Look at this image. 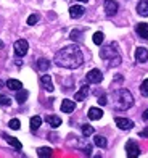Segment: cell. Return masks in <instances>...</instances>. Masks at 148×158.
Returning a JSON list of instances; mask_svg holds the SVG:
<instances>
[{
    "mask_svg": "<svg viewBox=\"0 0 148 158\" xmlns=\"http://www.w3.org/2000/svg\"><path fill=\"white\" fill-rule=\"evenodd\" d=\"M82 61H84V56L77 45H68L65 48H61L60 52H56L55 55V63L61 68L74 69V68H79Z\"/></svg>",
    "mask_w": 148,
    "mask_h": 158,
    "instance_id": "1",
    "label": "cell"
},
{
    "mask_svg": "<svg viewBox=\"0 0 148 158\" xmlns=\"http://www.w3.org/2000/svg\"><path fill=\"white\" fill-rule=\"evenodd\" d=\"M134 105V97L129 90L126 89H119L114 92V108L116 110H129L130 106Z\"/></svg>",
    "mask_w": 148,
    "mask_h": 158,
    "instance_id": "2",
    "label": "cell"
},
{
    "mask_svg": "<svg viewBox=\"0 0 148 158\" xmlns=\"http://www.w3.org/2000/svg\"><path fill=\"white\" fill-rule=\"evenodd\" d=\"M100 56H102L103 60L110 61L108 63L110 66H116V64H119V61H121V56H119V53H118V50L114 48V45L102 48L100 50Z\"/></svg>",
    "mask_w": 148,
    "mask_h": 158,
    "instance_id": "3",
    "label": "cell"
},
{
    "mask_svg": "<svg viewBox=\"0 0 148 158\" xmlns=\"http://www.w3.org/2000/svg\"><path fill=\"white\" fill-rule=\"evenodd\" d=\"M27 50H29V44L24 40V39H19L15 42V53L16 56H24L27 53Z\"/></svg>",
    "mask_w": 148,
    "mask_h": 158,
    "instance_id": "4",
    "label": "cell"
},
{
    "mask_svg": "<svg viewBox=\"0 0 148 158\" xmlns=\"http://www.w3.org/2000/svg\"><path fill=\"white\" fill-rule=\"evenodd\" d=\"M102 81H103V74H102L100 69H90L89 73H87V82L98 84V82H102Z\"/></svg>",
    "mask_w": 148,
    "mask_h": 158,
    "instance_id": "5",
    "label": "cell"
},
{
    "mask_svg": "<svg viewBox=\"0 0 148 158\" xmlns=\"http://www.w3.org/2000/svg\"><path fill=\"white\" fill-rule=\"evenodd\" d=\"M126 152H127V156H138L140 155V148L137 145V142L129 140L126 143Z\"/></svg>",
    "mask_w": 148,
    "mask_h": 158,
    "instance_id": "6",
    "label": "cell"
},
{
    "mask_svg": "<svg viewBox=\"0 0 148 158\" xmlns=\"http://www.w3.org/2000/svg\"><path fill=\"white\" fill-rule=\"evenodd\" d=\"M105 11L108 16H113L118 13V3L114 0H105Z\"/></svg>",
    "mask_w": 148,
    "mask_h": 158,
    "instance_id": "7",
    "label": "cell"
},
{
    "mask_svg": "<svg viewBox=\"0 0 148 158\" xmlns=\"http://www.w3.org/2000/svg\"><path fill=\"white\" fill-rule=\"evenodd\" d=\"M116 121V126L119 127V129H122V131H127V129H132V126H134V123L130 119H127V118H116L114 119Z\"/></svg>",
    "mask_w": 148,
    "mask_h": 158,
    "instance_id": "8",
    "label": "cell"
},
{
    "mask_svg": "<svg viewBox=\"0 0 148 158\" xmlns=\"http://www.w3.org/2000/svg\"><path fill=\"white\" fill-rule=\"evenodd\" d=\"M135 58H137L138 63L148 61V50H146L145 47H138V48L135 50Z\"/></svg>",
    "mask_w": 148,
    "mask_h": 158,
    "instance_id": "9",
    "label": "cell"
},
{
    "mask_svg": "<svg viewBox=\"0 0 148 158\" xmlns=\"http://www.w3.org/2000/svg\"><path fill=\"white\" fill-rule=\"evenodd\" d=\"M40 84L44 85L45 90H48V92L53 90V82H52V77L48 76V74H42L40 76Z\"/></svg>",
    "mask_w": 148,
    "mask_h": 158,
    "instance_id": "10",
    "label": "cell"
},
{
    "mask_svg": "<svg viewBox=\"0 0 148 158\" xmlns=\"http://www.w3.org/2000/svg\"><path fill=\"white\" fill-rule=\"evenodd\" d=\"M89 95V85H82V87L76 92L74 95V100H77V102H82V100H86Z\"/></svg>",
    "mask_w": 148,
    "mask_h": 158,
    "instance_id": "11",
    "label": "cell"
},
{
    "mask_svg": "<svg viewBox=\"0 0 148 158\" xmlns=\"http://www.w3.org/2000/svg\"><path fill=\"white\" fill-rule=\"evenodd\" d=\"M84 11H86V8L81 5H73L71 8H69V15H71V18H81L84 15Z\"/></svg>",
    "mask_w": 148,
    "mask_h": 158,
    "instance_id": "12",
    "label": "cell"
},
{
    "mask_svg": "<svg viewBox=\"0 0 148 158\" xmlns=\"http://www.w3.org/2000/svg\"><path fill=\"white\" fill-rule=\"evenodd\" d=\"M137 13L140 16H148V0H140L137 5Z\"/></svg>",
    "mask_w": 148,
    "mask_h": 158,
    "instance_id": "13",
    "label": "cell"
},
{
    "mask_svg": "<svg viewBox=\"0 0 148 158\" xmlns=\"http://www.w3.org/2000/svg\"><path fill=\"white\" fill-rule=\"evenodd\" d=\"M74 108H76V103L73 100H63V103H61V111L63 113H73Z\"/></svg>",
    "mask_w": 148,
    "mask_h": 158,
    "instance_id": "14",
    "label": "cell"
},
{
    "mask_svg": "<svg viewBox=\"0 0 148 158\" xmlns=\"http://www.w3.org/2000/svg\"><path fill=\"white\" fill-rule=\"evenodd\" d=\"M137 34H138L142 39H146V40H148V24H146V23L137 24Z\"/></svg>",
    "mask_w": 148,
    "mask_h": 158,
    "instance_id": "15",
    "label": "cell"
},
{
    "mask_svg": "<svg viewBox=\"0 0 148 158\" xmlns=\"http://www.w3.org/2000/svg\"><path fill=\"white\" fill-rule=\"evenodd\" d=\"M18 94H16V102L19 103V105H23L26 100H27V97H29V92H27L26 89H19V90H16Z\"/></svg>",
    "mask_w": 148,
    "mask_h": 158,
    "instance_id": "16",
    "label": "cell"
},
{
    "mask_svg": "<svg viewBox=\"0 0 148 158\" xmlns=\"http://www.w3.org/2000/svg\"><path fill=\"white\" fill-rule=\"evenodd\" d=\"M45 121L48 124H50L52 127H58L61 124V118L60 116H55V114H48V116L45 118Z\"/></svg>",
    "mask_w": 148,
    "mask_h": 158,
    "instance_id": "17",
    "label": "cell"
},
{
    "mask_svg": "<svg viewBox=\"0 0 148 158\" xmlns=\"http://www.w3.org/2000/svg\"><path fill=\"white\" fill-rule=\"evenodd\" d=\"M6 87L10 90H19L23 87V84H21V81H18V79H8V81H6Z\"/></svg>",
    "mask_w": 148,
    "mask_h": 158,
    "instance_id": "18",
    "label": "cell"
},
{
    "mask_svg": "<svg viewBox=\"0 0 148 158\" xmlns=\"http://www.w3.org/2000/svg\"><path fill=\"white\" fill-rule=\"evenodd\" d=\"M87 116H89L90 119L97 121V119H100V118L103 116V111H102L100 108H90V110H89V113H87Z\"/></svg>",
    "mask_w": 148,
    "mask_h": 158,
    "instance_id": "19",
    "label": "cell"
},
{
    "mask_svg": "<svg viewBox=\"0 0 148 158\" xmlns=\"http://www.w3.org/2000/svg\"><path fill=\"white\" fill-rule=\"evenodd\" d=\"M2 135L6 139V142H8L11 147H15L16 150H21V147H23V145H21V142H19L16 137H11V135H6V134H2Z\"/></svg>",
    "mask_w": 148,
    "mask_h": 158,
    "instance_id": "20",
    "label": "cell"
},
{
    "mask_svg": "<svg viewBox=\"0 0 148 158\" xmlns=\"http://www.w3.org/2000/svg\"><path fill=\"white\" fill-rule=\"evenodd\" d=\"M94 143L97 147H100V148H105L108 145V142H106V139H105L103 135H95V137H94Z\"/></svg>",
    "mask_w": 148,
    "mask_h": 158,
    "instance_id": "21",
    "label": "cell"
},
{
    "mask_svg": "<svg viewBox=\"0 0 148 158\" xmlns=\"http://www.w3.org/2000/svg\"><path fill=\"white\" fill-rule=\"evenodd\" d=\"M29 124H31V131H37V129L40 127V124H42V118L40 116H32Z\"/></svg>",
    "mask_w": 148,
    "mask_h": 158,
    "instance_id": "22",
    "label": "cell"
},
{
    "mask_svg": "<svg viewBox=\"0 0 148 158\" xmlns=\"http://www.w3.org/2000/svg\"><path fill=\"white\" fill-rule=\"evenodd\" d=\"M52 153H53V150L52 148H48V147H40L39 150H37V155L39 156H52Z\"/></svg>",
    "mask_w": 148,
    "mask_h": 158,
    "instance_id": "23",
    "label": "cell"
},
{
    "mask_svg": "<svg viewBox=\"0 0 148 158\" xmlns=\"http://www.w3.org/2000/svg\"><path fill=\"white\" fill-rule=\"evenodd\" d=\"M37 68H39L40 71H47L48 68H50V61L45 60V58H40V60L37 61Z\"/></svg>",
    "mask_w": 148,
    "mask_h": 158,
    "instance_id": "24",
    "label": "cell"
},
{
    "mask_svg": "<svg viewBox=\"0 0 148 158\" xmlns=\"http://www.w3.org/2000/svg\"><path fill=\"white\" fill-rule=\"evenodd\" d=\"M95 132V129L90 126V124H82V134H84V137H89V135H92Z\"/></svg>",
    "mask_w": 148,
    "mask_h": 158,
    "instance_id": "25",
    "label": "cell"
},
{
    "mask_svg": "<svg viewBox=\"0 0 148 158\" xmlns=\"http://www.w3.org/2000/svg\"><path fill=\"white\" fill-rule=\"evenodd\" d=\"M103 39H105L103 32H95V34H94V44H97V45H102Z\"/></svg>",
    "mask_w": 148,
    "mask_h": 158,
    "instance_id": "26",
    "label": "cell"
},
{
    "mask_svg": "<svg viewBox=\"0 0 148 158\" xmlns=\"http://www.w3.org/2000/svg\"><path fill=\"white\" fill-rule=\"evenodd\" d=\"M140 92H142L143 97H148V79H145V81L142 82V85H140Z\"/></svg>",
    "mask_w": 148,
    "mask_h": 158,
    "instance_id": "27",
    "label": "cell"
},
{
    "mask_svg": "<svg viewBox=\"0 0 148 158\" xmlns=\"http://www.w3.org/2000/svg\"><path fill=\"white\" fill-rule=\"evenodd\" d=\"M8 126L11 127V129H15V131H18V129H19V126H21V123H19V119H11L10 121V123H8Z\"/></svg>",
    "mask_w": 148,
    "mask_h": 158,
    "instance_id": "28",
    "label": "cell"
},
{
    "mask_svg": "<svg viewBox=\"0 0 148 158\" xmlns=\"http://www.w3.org/2000/svg\"><path fill=\"white\" fill-rule=\"evenodd\" d=\"M11 103V100L6 97V95H0V105H3V106H8Z\"/></svg>",
    "mask_w": 148,
    "mask_h": 158,
    "instance_id": "29",
    "label": "cell"
},
{
    "mask_svg": "<svg viewBox=\"0 0 148 158\" xmlns=\"http://www.w3.org/2000/svg\"><path fill=\"white\" fill-rule=\"evenodd\" d=\"M37 21H39V16H37V15H31L29 18H27V24H29V26H34V24L37 23Z\"/></svg>",
    "mask_w": 148,
    "mask_h": 158,
    "instance_id": "30",
    "label": "cell"
},
{
    "mask_svg": "<svg viewBox=\"0 0 148 158\" xmlns=\"http://www.w3.org/2000/svg\"><path fill=\"white\" fill-rule=\"evenodd\" d=\"M71 39L73 40H81V32L79 31H73L71 32Z\"/></svg>",
    "mask_w": 148,
    "mask_h": 158,
    "instance_id": "31",
    "label": "cell"
},
{
    "mask_svg": "<svg viewBox=\"0 0 148 158\" xmlns=\"http://www.w3.org/2000/svg\"><path fill=\"white\" fill-rule=\"evenodd\" d=\"M98 103H100V105H106V103H108V100H106V97H105V95H102L100 98H98Z\"/></svg>",
    "mask_w": 148,
    "mask_h": 158,
    "instance_id": "32",
    "label": "cell"
},
{
    "mask_svg": "<svg viewBox=\"0 0 148 158\" xmlns=\"http://www.w3.org/2000/svg\"><path fill=\"white\" fill-rule=\"evenodd\" d=\"M143 119H145V121H148V110H145V111H143Z\"/></svg>",
    "mask_w": 148,
    "mask_h": 158,
    "instance_id": "33",
    "label": "cell"
},
{
    "mask_svg": "<svg viewBox=\"0 0 148 158\" xmlns=\"http://www.w3.org/2000/svg\"><path fill=\"white\" fill-rule=\"evenodd\" d=\"M79 2H84V3H86V2H89V0H79Z\"/></svg>",
    "mask_w": 148,
    "mask_h": 158,
    "instance_id": "34",
    "label": "cell"
},
{
    "mask_svg": "<svg viewBox=\"0 0 148 158\" xmlns=\"http://www.w3.org/2000/svg\"><path fill=\"white\" fill-rule=\"evenodd\" d=\"M0 47H3V42L2 40H0Z\"/></svg>",
    "mask_w": 148,
    "mask_h": 158,
    "instance_id": "35",
    "label": "cell"
}]
</instances>
